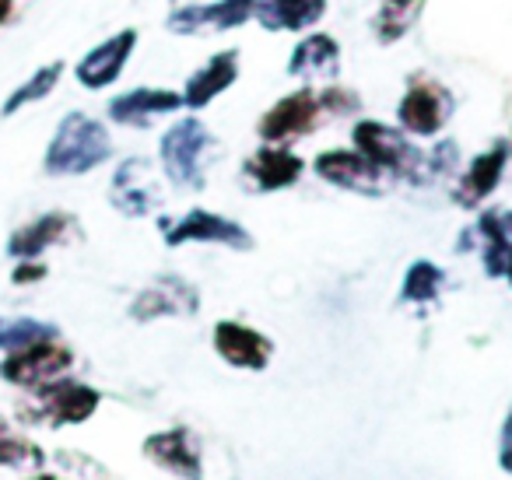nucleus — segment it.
Instances as JSON below:
<instances>
[{
    "mask_svg": "<svg viewBox=\"0 0 512 480\" xmlns=\"http://www.w3.org/2000/svg\"><path fill=\"white\" fill-rule=\"evenodd\" d=\"M109 155H113L109 130L85 113H67L60 127L53 130L43 169L50 176H85V172L99 169L102 162H109Z\"/></svg>",
    "mask_w": 512,
    "mask_h": 480,
    "instance_id": "f257e3e1",
    "label": "nucleus"
},
{
    "mask_svg": "<svg viewBox=\"0 0 512 480\" xmlns=\"http://www.w3.org/2000/svg\"><path fill=\"white\" fill-rule=\"evenodd\" d=\"M351 141L362 155H369L379 169L390 179H411V183H421L428 172V158L421 148H414L397 127H386L379 120H362L355 130H351Z\"/></svg>",
    "mask_w": 512,
    "mask_h": 480,
    "instance_id": "f03ea898",
    "label": "nucleus"
},
{
    "mask_svg": "<svg viewBox=\"0 0 512 480\" xmlns=\"http://www.w3.org/2000/svg\"><path fill=\"white\" fill-rule=\"evenodd\" d=\"M211 148V130L200 120H193V116H186V120H176L165 130L158 158H162V169L172 183L197 190V186H204V158L211 155Z\"/></svg>",
    "mask_w": 512,
    "mask_h": 480,
    "instance_id": "7ed1b4c3",
    "label": "nucleus"
},
{
    "mask_svg": "<svg viewBox=\"0 0 512 480\" xmlns=\"http://www.w3.org/2000/svg\"><path fill=\"white\" fill-rule=\"evenodd\" d=\"M36 400L32 407H25V421H36V424H50V428H64V424H85L88 417L99 410L102 403V393L78 379H60L46 382V386L32 389Z\"/></svg>",
    "mask_w": 512,
    "mask_h": 480,
    "instance_id": "20e7f679",
    "label": "nucleus"
},
{
    "mask_svg": "<svg viewBox=\"0 0 512 480\" xmlns=\"http://www.w3.org/2000/svg\"><path fill=\"white\" fill-rule=\"evenodd\" d=\"M449 116H453V95L435 78L414 74L397 106L400 130H407L414 137H435L449 123Z\"/></svg>",
    "mask_w": 512,
    "mask_h": 480,
    "instance_id": "39448f33",
    "label": "nucleus"
},
{
    "mask_svg": "<svg viewBox=\"0 0 512 480\" xmlns=\"http://www.w3.org/2000/svg\"><path fill=\"white\" fill-rule=\"evenodd\" d=\"M71 365H74L71 347L60 337H53L22 347V351H8V358L0 361V379H8L25 389H39L46 382L60 379V375H67Z\"/></svg>",
    "mask_w": 512,
    "mask_h": 480,
    "instance_id": "423d86ee",
    "label": "nucleus"
},
{
    "mask_svg": "<svg viewBox=\"0 0 512 480\" xmlns=\"http://www.w3.org/2000/svg\"><path fill=\"white\" fill-rule=\"evenodd\" d=\"M162 239H165V246L214 242V246H228V249H253V235H249L239 221H228L211 211H190L179 221H172V225L162 221Z\"/></svg>",
    "mask_w": 512,
    "mask_h": 480,
    "instance_id": "0eeeda50",
    "label": "nucleus"
},
{
    "mask_svg": "<svg viewBox=\"0 0 512 480\" xmlns=\"http://www.w3.org/2000/svg\"><path fill=\"white\" fill-rule=\"evenodd\" d=\"M316 176L323 179V183L330 186H341V190H355V193H383L386 183H390V176H386L383 169H379L376 162H372L369 155H362V151H323V155H316L313 162Z\"/></svg>",
    "mask_w": 512,
    "mask_h": 480,
    "instance_id": "6e6552de",
    "label": "nucleus"
},
{
    "mask_svg": "<svg viewBox=\"0 0 512 480\" xmlns=\"http://www.w3.org/2000/svg\"><path fill=\"white\" fill-rule=\"evenodd\" d=\"M200 309V295L190 281L176 274H158L141 295L130 305V316L137 323H151V319H165V316H193Z\"/></svg>",
    "mask_w": 512,
    "mask_h": 480,
    "instance_id": "1a4fd4ad",
    "label": "nucleus"
},
{
    "mask_svg": "<svg viewBox=\"0 0 512 480\" xmlns=\"http://www.w3.org/2000/svg\"><path fill=\"white\" fill-rule=\"evenodd\" d=\"M320 116H323L320 95L295 92V95H288V99L274 102V106L264 113V120H260V127H256V130H260V137H264L267 144H288V141H295V137L316 130Z\"/></svg>",
    "mask_w": 512,
    "mask_h": 480,
    "instance_id": "9d476101",
    "label": "nucleus"
},
{
    "mask_svg": "<svg viewBox=\"0 0 512 480\" xmlns=\"http://www.w3.org/2000/svg\"><path fill=\"white\" fill-rule=\"evenodd\" d=\"M214 351L221 361H228L232 368H246V372H264L274 358L271 337L235 319H221L214 326Z\"/></svg>",
    "mask_w": 512,
    "mask_h": 480,
    "instance_id": "9b49d317",
    "label": "nucleus"
},
{
    "mask_svg": "<svg viewBox=\"0 0 512 480\" xmlns=\"http://www.w3.org/2000/svg\"><path fill=\"white\" fill-rule=\"evenodd\" d=\"M134 46H137V32L134 29H123V32H116V36H109L106 43H99L92 53H85V57H81V64L74 67V78H78V85L88 88V92L109 88L123 74V67H127Z\"/></svg>",
    "mask_w": 512,
    "mask_h": 480,
    "instance_id": "f8f14e48",
    "label": "nucleus"
},
{
    "mask_svg": "<svg viewBox=\"0 0 512 480\" xmlns=\"http://www.w3.org/2000/svg\"><path fill=\"white\" fill-rule=\"evenodd\" d=\"M109 193H113V207L127 214V218H144V214L155 211L158 190H155V179H151L148 158H127V162H120L113 183H109Z\"/></svg>",
    "mask_w": 512,
    "mask_h": 480,
    "instance_id": "ddd939ff",
    "label": "nucleus"
},
{
    "mask_svg": "<svg viewBox=\"0 0 512 480\" xmlns=\"http://www.w3.org/2000/svg\"><path fill=\"white\" fill-rule=\"evenodd\" d=\"M302 172H306V162H302L292 148H281V144H267V148H260L256 155H249L246 165H242L246 183L253 186V190H264V193L295 186Z\"/></svg>",
    "mask_w": 512,
    "mask_h": 480,
    "instance_id": "4468645a",
    "label": "nucleus"
},
{
    "mask_svg": "<svg viewBox=\"0 0 512 480\" xmlns=\"http://www.w3.org/2000/svg\"><path fill=\"white\" fill-rule=\"evenodd\" d=\"M505 162H509V144H495L491 151L477 155L474 162L463 169V176L456 179V186H453L456 204L460 207H481L484 200L498 190V183H502Z\"/></svg>",
    "mask_w": 512,
    "mask_h": 480,
    "instance_id": "2eb2a0df",
    "label": "nucleus"
},
{
    "mask_svg": "<svg viewBox=\"0 0 512 480\" xmlns=\"http://www.w3.org/2000/svg\"><path fill=\"white\" fill-rule=\"evenodd\" d=\"M256 15V0H214L204 8H183L176 15H169V29L179 36H193L200 29H239L242 22Z\"/></svg>",
    "mask_w": 512,
    "mask_h": 480,
    "instance_id": "dca6fc26",
    "label": "nucleus"
},
{
    "mask_svg": "<svg viewBox=\"0 0 512 480\" xmlns=\"http://www.w3.org/2000/svg\"><path fill=\"white\" fill-rule=\"evenodd\" d=\"M71 232H78V221L67 211H50L43 218H36L32 225H22L8 239V256L11 260H39L50 246L67 242Z\"/></svg>",
    "mask_w": 512,
    "mask_h": 480,
    "instance_id": "f3484780",
    "label": "nucleus"
},
{
    "mask_svg": "<svg viewBox=\"0 0 512 480\" xmlns=\"http://www.w3.org/2000/svg\"><path fill=\"white\" fill-rule=\"evenodd\" d=\"M179 106H186L183 95L169 92V88H134L109 102V120L120 127H148L155 116L176 113Z\"/></svg>",
    "mask_w": 512,
    "mask_h": 480,
    "instance_id": "a211bd4d",
    "label": "nucleus"
},
{
    "mask_svg": "<svg viewBox=\"0 0 512 480\" xmlns=\"http://www.w3.org/2000/svg\"><path fill=\"white\" fill-rule=\"evenodd\" d=\"M235 78H239V50H221V53H214V57L207 60V64L200 67V71L193 74L190 81H186L183 102L190 109L211 106V102L218 99L221 92H228V88L235 85Z\"/></svg>",
    "mask_w": 512,
    "mask_h": 480,
    "instance_id": "6ab92c4d",
    "label": "nucleus"
},
{
    "mask_svg": "<svg viewBox=\"0 0 512 480\" xmlns=\"http://www.w3.org/2000/svg\"><path fill=\"white\" fill-rule=\"evenodd\" d=\"M144 452L151 463H158L162 470L183 473V477H197L200 473V452L193 445L190 428H165L144 438Z\"/></svg>",
    "mask_w": 512,
    "mask_h": 480,
    "instance_id": "aec40b11",
    "label": "nucleus"
},
{
    "mask_svg": "<svg viewBox=\"0 0 512 480\" xmlns=\"http://www.w3.org/2000/svg\"><path fill=\"white\" fill-rule=\"evenodd\" d=\"M337 71H341V46L327 32L306 36L288 57L292 78H337Z\"/></svg>",
    "mask_w": 512,
    "mask_h": 480,
    "instance_id": "412c9836",
    "label": "nucleus"
},
{
    "mask_svg": "<svg viewBox=\"0 0 512 480\" xmlns=\"http://www.w3.org/2000/svg\"><path fill=\"white\" fill-rule=\"evenodd\" d=\"M327 15V0H256V22L267 32H302Z\"/></svg>",
    "mask_w": 512,
    "mask_h": 480,
    "instance_id": "4be33fe9",
    "label": "nucleus"
},
{
    "mask_svg": "<svg viewBox=\"0 0 512 480\" xmlns=\"http://www.w3.org/2000/svg\"><path fill=\"white\" fill-rule=\"evenodd\" d=\"M421 11H425V0H379L372 32L379 36V43H397L418 25Z\"/></svg>",
    "mask_w": 512,
    "mask_h": 480,
    "instance_id": "5701e85b",
    "label": "nucleus"
},
{
    "mask_svg": "<svg viewBox=\"0 0 512 480\" xmlns=\"http://www.w3.org/2000/svg\"><path fill=\"white\" fill-rule=\"evenodd\" d=\"M446 288V270L432 260H414L400 281V302L404 305H432Z\"/></svg>",
    "mask_w": 512,
    "mask_h": 480,
    "instance_id": "b1692460",
    "label": "nucleus"
},
{
    "mask_svg": "<svg viewBox=\"0 0 512 480\" xmlns=\"http://www.w3.org/2000/svg\"><path fill=\"white\" fill-rule=\"evenodd\" d=\"M53 337H60V330L53 323H43V319H32V316L0 319V351H22V347Z\"/></svg>",
    "mask_w": 512,
    "mask_h": 480,
    "instance_id": "393cba45",
    "label": "nucleus"
},
{
    "mask_svg": "<svg viewBox=\"0 0 512 480\" xmlns=\"http://www.w3.org/2000/svg\"><path fill=\"white\" fill-rule=\"evenodd\" d=\"M64 78V64L60 60H53V64H46V67H39L36 74H32L25 85H18L15 92H11V99L4 102V116H15L18 109H25L29 102H39V99H46V95L57 88V81Z\"/></svg>",
    "mask_w": 512,
    "mask_h": 480,
    "instance_id": "a878e982",
    "label": "nucleus"
},
{
    "mask_svg": "<svg viewBox=\"0 0 512 480\" xmlns=\"http://www.w3.org/2000/svg\"><path fill=\"white\" fill-rule=\"evenodd\" d=\"M39 459V449L22 438L15 428H11L4 417H0V466H29Z\"/></svg>",
    "mask_w": 512,
    "mask_h": 480,
    "instance_id": "bb28decb",
    "label": "nucleus"
},
{
    "mask_svg": "<svg viewBox=\"0 0 512 480\" xmlns=\"http://www.w3.org/2000/svg\"><path fill=\"white\" fill-rule=\"evenodd\" d=\"M498 463L505 473H512V407L502 421V438H498Z\"/></svg>",
    "mask_w": 512,
    "mask_h": 480,
    "instance_id": "cd10ccee",
    "label": "nucleus"
},
{
    "mask_svg": "<svg viewBox=\"0 0 512 480\" xmlns=\"http://www.w3.org/2000/svg\"><path fill=\"white\" fill-rule=\"evenodd\" d=\"M39 277H46L43 263H36V260H18V270H15V277H11V281L25 284V281H39Z\"/></svg>",
    "mask_w": 512,
    "mask_h": 480,
    "instance_id": "c85d7f7f",
    "label": "nucleus"
},
{
    "mask_svg": "<svg viewBox=\"0 0 512 480\" xmlns=\"http://www.w3.org/2000/svg\"><path fill=\"white\" fill-rule=\"evenodd\" d=\"M505 232H509V263H505V281L512 284V211L505 214Z\"/></svg>",
    "mask_w": 512,
    "mask_h": 480,
    "instance_id": "c756f323",
    "label": "nucleus"
},
{
    "mask_svg": "<svg viewBox=\"0 0 512 480\" xmlns=\"http://www.w3.org/2000/svg\"><path fill=\"white\" fill-rule=\"evenodd\" d=\"M11 18V0H0V25Z\"/></svg>",
    "mask_w": 512,
    "mask_h": 480,
    "instance_id": "7c9ffc66",
    "label": "nucleus"
}]
</instances>
